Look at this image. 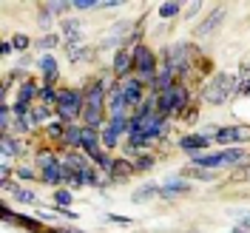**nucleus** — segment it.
<instances>
[{
  "label": "nucleus",
  "mask_w": 250,
  "mask_h": 233,
  "mask_svg": "<svg viewBox=\"0 0 250 233\" xmlns=\"http://www.w3.org/2000/svg\"><path fill=\"white\" fill-rule=\"evenodd\" d=\"M236 74H228V71H219L210 77V83L202 88V100L208 106H222V103H228L236 91Z\"/></svg>",
  "instance_id": "nucleus-1"
},
{
  "label": "nucleus",
  "mask_w": 250,
  "mask_h": 233,
  "mask_svg": "<svg viewBox=\"0 0 250 233\" xmlns=\"http://www.w3.org/2000/svg\"><path fill=\"white\" fill-rule=\"evenodd\" d=\"M57 117L62 120V125H74L77 117H83V108H85V94L77 91V88H60L57 94Z\"/></svg>",
  "instance_id": "nucleus-2"
},
{
  "label": "nucleus",
  "mask_w": 250,
  "mask_h": 233,
  "mask_svg": "<svg viewBox=\"0 0 250 233\" xmlns=\"http://www.w3.org/2000/svg\"><path fill=\"white\" fill-rule=\"evenodd\" d=\"M134 74L140 77L142 85H151L154 88L156 83V54L148 46H137L134 48Z\"/></svg>",
  "instance_id": "nucleus-3"
},
{
  "label": "nucleus",
  "mask_w": 250,
  "mask_h": 233,
  "mask_svg": "<svg viewBox=\"0 0 250 233\" xmlns=\"http://www.w3.org/2000/svg\"><path fill=\"white\" fill-rule=\"evenodd\" d=\"M190 51H193V48L188 46V43H176V46L165 48V51H162V65L171 68L173 74H176V80L185 77L188 71H190Z\"/></svg>",
  "instance_id": "nucleus-4"
},
{
  "label": "nucleus",
  "mask_w": 250,
  "mask_h": 233,
  "mask_svg": "<svg viewBox=\"0 0 250 233\" xmlns=\"http://www.w3.org/2000/svg\"><path fill=\"white\" fill-rule=\"evenodd\" d=\"M188 103H190V91H188L182 83H176L165 94H159V114L162 117L165 114H182L188 108Z\"/></svg>",
  "instance_id": "nucleus-5"
},
{
  "label": "nucleus",
  "mask_w": 250,
  "mask_h": 233,
  "mask_svg": "<svg viewBox=\"0 0 250 233\" xmlns=\"http://www.w3.org/2000/svg\"><path fill=\"white\" fill-rule=\"evenodd\" d=\"M117 88L123 91V97L128 100V106H131V108H137V111L142 108V103H145V94H142V88H145V85L140 83V77H137V74L120 80V83H117Z\"/></svg>",
  "instance_id": "nucleus-6"
},
{
  "label": "nucleus",
  "mask_w": 250,
  "mask_h": 233,
  "mask_svg": "<svg viewBox=\"0 0 250 233\" xmlns=\"http://www.w3.org/2000/svg\"><path fill=\"white\" fill-rule=\"evenodd\" d=\"M225 15H228V9H225L222 3H219V6H213V9H210V15H208L202 23L196 26V31H193V34H196L199 40H202V37H210V34L216 31V26L222 23V20H225Z\"/></svg>",
  "instance_id": "nucleus-7"
},
{
  "label": "nucleus",
  "mask_w": 250,
  "mask_h": 233,
  "mask_svg": "<svg viewBox=\"0 0 250 233\" xmlns=\"http://www.w3.org/2000/svg\"><path fill=\"white\" fill-rule=\"evenodd\" d=\"M114 74L120 80H125V77H131V71H134V51L131 48H120L117 54H114Z\"/></svg>",
  "instance_id": "nucleus-8"
},
{
  "label": "nucleus",
  "mask_w": 250,
  "mask_h": 233,
  "mask_svg": "<svg viewBox=\"0 0 250 233\" xmlns=\"http://www.w3.org/2000/svg\"><path fill=\"white\" fill-rule=\"evenodd\" d=\"M37 65H40V71H43V85H54V83L60 80V68H57L54 54L43 51V54H40V60H37Z\"/></svg>",
  "instance_id": "nucleus-9"
},
{
  "label": "nucleus",
  "mask_w": 250,
  "mask_h": 233,
  "mask_svg": "<svg viewBox=\"0 0 250 233\" xmlns=\"http://www.w3.org/2000/svg\"><path fill=\"white\" fill-rule=\"evenodd\" d=\"M210 145V140L208 137H202V134H188V137H182L179 140V148L185 151V154H190V156H199Z\"/></svg>",
  "instance_id": "nucleus-10"
},
{
  "label": "nucleus",
  "mask_w": 250,
  "mask_h": 233,
  "mask_svg": "<svg viewBox=\"0 0 250 233\" xmlns=\"http://www.w3.org/2000/svg\"><path fill=\"white\" fill-rule=\"evenodd\" d=\"M0 154L6 156V159L20 156L23 154V140H20V137H12V134H3V137H0Z\"/></svg>",
  "instance_id": "nucleus-11"
},
{
  "label": "nucleus",
  "mask_w": 250,
  "mask_h": 233,
  "mask_svg": "<svg viewBox=\"0 0 250 233\" xmlns=\"http://www.w3.org/2000/svg\"><path fill=\"white\" fill-rule=\"evenodd\" d=\"M60 145H65L68 151H80V145H83V125H68L65 128V134H62V142Z\"/></svg>",
  "instance_id": "nucleus-12"
},
{
  "label": "nucleus",
  "mask_w": 250,
  "mask_h": 233,
  "mask_svg": "<svg viewBox=\"0 0 250 233\" xmlns=\"http://www.w3.org/2000/svg\"><path fill=\"white\" fill-rule=\"evenodd\" d=\"M190 191V182L188 179H171V182H165L162 185V199H171V196H179V193H188Z\"/></svg>",
  "instance_id": "nucleus-13"
},
{
  "label": "nucleus",
  "mask_w": 250,
  "mask_h": 233,
  "mask_svg": "<svg viewBox=\"0 0 250 233\" xmlns=\"http://www.w3.org/2000/svg\"><path fill=\"white\" fill-rule=\"evenodd\" d=\"M3 191H6V193H12L17 202H23V205H37V193H31V191H26V188H20V185L6 182V185H3Z\"/></svg>",
  "instance_id": "nucleus-14"
},
{
  "label": "nucleus",
  "mask_w": 250,
  "mask_h": 233,
  "mask_svg": "<svg viewBox=\"0 0 250 233\" xmlns=\"http://www.w3.org/2000/svg\"><path fill=\"white\" fill-rule=\"evenodd\" d=\"M137 171V168H134V162H131V159H114V168H111V179H114V182H123L125 176H131V173Z\"/></svg>",
  "instance_id": "nucleus-15"
},
{
  "label": "nucleus",
  "mask_w": 250,
  "mask_h": 233,
  "mask_svg": "<svg viewBox=\"0 0 250 233\" xmlns=\"http://www.w3.org/2000/svg\"><path fill=\"white\" fill-rule=\"evenodd\" d=\"M37 97H40V85H34L31 80H23V83H20V88H17V100H20V103H26V106H31Z\"/></svg>",
  "instance_id": "nucleus-16"
},
{
  "label": "nucleus",
  "mask_w": 250,
  "mask_h": 233,
  "mask_svg": "<svg viewBox=\"0 0 250 233\" xmlns=\"http://www.w3.org/2000/svg\"><path fill=\"white\" fill-rule=\"evenodd\" d=\"M48 117H51V108H48L46 103H37V106H31L26 123H29V125H46Z\"/></svg>",
  "instance_id": "nucleus-17"
},
{
  "label": "nucleus",
  "mask_w": 250,
  "mask_h": 233,
  "mask_svg": "<svg viewBox=\"0 0 250 233\" xmlns=\"http://www.w3.org/2000/svg\"><path fill=\"white\" fill-rule=\"evenodd\" d=\"M159 193H162V185H154V182H151V185H142L140 191H134L131 199H134V202H148V199H154Z\"/></svg>",
  "instance_id": "nucleus-18"
},
{
  "label": "nucleus",
  "mask_w": 250,
  "mask_h": 233,
  "mask_svg": "<svg viewBox=\"0 0 250 233\" xmlns=\"http://www.w3.org/2000/svg\"><path fill=\"white\" fill-rule=\"evenodd\" d=\"M245 151H242V148H230V151H222V165H225V168H230V165H242V162H245Z\"/></svg>",
  "instance_id": "nucleus-19"
},
{
  "label": "nucleus",
  "mask_w": 250,
  "mask_h": 233,
  "mask_svg": "<svg viewBox=\"0 0 250 233\" xmlns=\"http://www.w3.org/2000/svg\"><path fill=\"white\" fill-rule=\"evenodd\" d=\"M77 37H83L80 23L74 17H65V20H62V40H77Z\"/></svg>",
  "instance_id": "nucleus-20"
},
{
  "label": "nucleus",
  "mask_w": 250,
  "mask_h": 233,
  "mask_svg": "<svg viewBox=\"0 0 250 233\" xmlns=\"http://www.w3.org/2000/svg\"><path fill=\"white\" fill-rule=\"evenodd\" d=\"M100 137H103V151H114V148H117V142H120V137H117V134L111 131L108 125H105V128L100 131Z\"/></svg>",
  "instance_id": "nucleus-21"
},
{
  "label": "nucleus",
  "mask_w": 250,
  "mask_h": 233,
  "mask_svg": "<svg viewBox=\"0 0 250 233\" xmlns=\"http://www.w3.org/2000/svg\"><path fill=\"white\" fill-rule=\"evenodd\" d=\"M179 9H182L179 3H173V0H168V3H162V6L156 9V15H159V17H165V20H168V17H176V15H179Z\"/></svg>",
  "instance_id": "nucleus-22"
},
{
  "label": "nucleus",
  "mask_w": 250,
  "mask_h": 233,
  "mask_svg": "<svg viewBox=\"0 0 250 233\" xmlns=\"http://www.w3.org/2000/svg\"><path fill=\"white\" fill-rule=\"evenodd\" d=\"M54 202H57V208H71V202H74V193H71L68 188H62V191H57V193H54Z\"/></svg>",
  "instance_id": "nucleus-23"
},
{
  "label": "nucleus",
  "mask_w": 250,
  "mask_h": 233,
  "mask_svg": "<svg viewBox=\"0 0 250 233\" xmlns=\"http://www.w3.org/2000/svg\"><path fill=\"white\" fill-rule=\"evenodd\" d=\"M46 9L51 15H68L71 9V0H57V3H46Z\"/></svg>",
  "instance_id": "nucleus-24"
},
{
  "label": "nucleus",
  "mask_w": 250,
  "mask_h": 233,
  "mask_svg": "<svg viewBox=\"0 0 250 233\" xmlns=\"http://www.w3.org/2000/svg\"><path fill=\"white\" fill-rule=\"evenodd\" d=\"M216 142H219V145H236V140H233V125H230V128H219Z\"/></svg>",
  "instance_id": "nucleus-25"
},
{
  "label": "nucleus",
  "mask_w": 250,
  "mask_h": 233,
  "mask_svg": "<svg viewBox=\"0 0 250 233\" xmlns=\"http://www.w3.org/2000/svg\"><path fill=\"white\" fill-rule=\"evenodd\" d=\"M71 9H77V12H91V9H100V0H71Z\"/></svg>",
  "instance_id": "nucleus-26"
},
{
  "label": "nucleus",
  "mask_w": 250,
  "mask_h": 233,
  "mask_svg": "<svg viewBox=\"0 0 250 233\" xmlns=\"http://www.w3.org/2000/svg\"><path fill=\"white\" fill-rule=\"evenodd\" d=\"M151 165H154V156H148V154H137L134 156V168H137V171H148Z\"/></svg>",
  "instance_id": "nucleus-27"
},
{
  "label": "nucleus",
  "mask_w": 250,
  "mask_h": 233,
  "mask_svg": "<svg viewBox=\"0 0 250 233\" xmlns=\"http://www.w3.org/2000/svg\"><path fill=\"white\" fill-rule=\"evenodd\" d=\"M233 140L236 142H250V125H233Z\"/></svg>",
  "instance_id": "nucleus-28"
},
{
  "label": "nucleus",
  "mask_w": 250,
  "mask_h": 233,
  "mask_svg": "<svg viewBox=\"0 0 250 233\" xmlns=\"http://www.w3.org/2000/svg\"><path fill=\"white\" fill-rule=\"evenodd\" d=\"M57 43H60V37H57V34H46V37H40V40H37V48H40V51H43V48H54L57 46Z\"/></svg>",
  "instance_id": "nucleus-29"
},
{
  "label": "nucleus",
  "mask_w": 250,
  "mask_h": 233,
  "mask_svg": "<svg viewBox=\"0 0 250 233\" xmlns=\"http://www.w3.org/2000/svg\"><path fill=\"white\" fill-rule=\"evenodd\" d=\"M15 176H17V179H37L40 173H34L29 165H17V168H15Z\"/></svg>",
  "instance_id": "nucleus-30"
},
{
  "label": "nucleus",
  "mask_w": 250,
  "mask_h": 233,
  "mask_svg": "<svg viewBox=\"0 0 250 233\" xmlns=\"http://www.w3.org/2000/svg\"><path fill=\"white\" fill-rule=\"evenodd\" d=\"M185 176H196V179H213V171H205V168H188L185 171Z\"/></svg>",
  "instance_id": "nucleus-31"
},
{
  "label": "nucleus",
  "mask_w": 250,
  "mask_h": 233,
  "mask_svg": "<svg viewBox=\"0 0 250 233\" xmlns=\"http://www.w3.org/2000/svg\"><path fill=\"white\" fill-rule=\"evenodd\" d=\"M29 37H26V34H15V37H12V46L17 48V51H23V48H29Z\"/></svg>",
  "instance_id": "nucleus-32"
},
{
  "label": "nucleus",
  "mask_w": 250,
  "mask_h": 233,
  "mask_svg": "<svg viewBox=\"0 0 250 233\" xmlns=\"http://www.w3.org/2000/svg\"><path fill=\"white\" fill-rule=\"evenodd\" d=\"M37 20H40V26H43V29H48V26H51V12H48L46 6L40 9V15H37Z\"/></svg>",
  "instance_id": "nucleus-33"
},
{
  "label": "nucleus",
  "mask_w": 250,
  "mask_h": 233,
  "mask_svg": "<svg viewBox=\"0 0 250 233\" xmlns=\"http://www.w3.org/2000/svg\"><path fill=\"white\" fill-rule=\"evenodd\" d=\"M105 222H114V225H131V219H128V216H117V213H108Z\"/></svg>",
  "instance_id": "nucleus-34"
},
{
  "label": "nucleus",
  "mask_w": 250,
  "mask_h": 233,
  "mask_svg": "<svg viewBox=\"0 0 250 233\" xmlns=\"http://www.w3.org/2000/svg\"><path fill=\"white\" fill-rule=\"evenodd\" d=\"M199 9H202V3H190V6H188V12H185V17H196V15H199Z\"/></svg>",
  "instance_id": "nucleus-35"
},
{
  "label": "nucleus",
  "mask_w": 250,
  "mask_h": 233,
  "mask_svg": "<svg viewBox=\"0 0 250 233\" xmlns=\"http://www.w3.org/2000/svg\"><path fill=\"white\" fill-rule=\"evenodd\" d=\"M233 179H250V168H248V165H242V171H236Z\"/></svg>",
  "instance_id": "nucleus-36"
},
{
  "label": "nucleus",
  "mask_w": 250,
  "mask_h": 233,
  "mask_svg": "<svg viewBox=\"0 0 250 233\" xmlns=\"http://www.w3.org/2000/svg\"><path fill=\"white\" fill-rule=\"evenodd\" d=\"M239 228L250 233V213H245V216H239Z\"/></svg>",
  "instance_id": "nucleus-37"
},
{
  "label": "nucleus",
  "mask_w": 250,
  "mask_h": 233,
  "mask_svg": "<svg viewBox=\"0 0 250 233\" xmlns=\"http://www.w3.org/2000/svg\"><path fill=\"white\" fill-rule=\"evenodd\" d=\"M0 51H3V54H12V51H15L12 40H3V43H0Z\"/></svg>",
  "instance_id": "nucleus-38"
},
{
  "label": "nucleus",
  "mask_w": 250,
  "mask_h": 233,
  "mask_svg": "<svg viewBox=\"0 0 250 233\" xmlns=\"http://www.w3.org/2000/svg\"><path fill=\"white\" fill-rule=\"evenodd\" d=\"M239 91H242V94H250V80H248V83H242V88H239Z\"/></svg>",
  "instance_id": "nucleus-39"
},
{
  "label": "nucleus",
  "mask_w": 250,
  "mask_h": 233,
  "mask_svg": "<svg viewBox=\"0 0 250 233\" xmlns=\"http://www.w3.org/2000/svg\"><path fill=\"white\" fill-rule=\"evenodd\" d=\"M230 233H248V231H242V228H236V231H230Z\"/></svg>",
  "instance_id": "nucleus-40"
}]
</instances>
